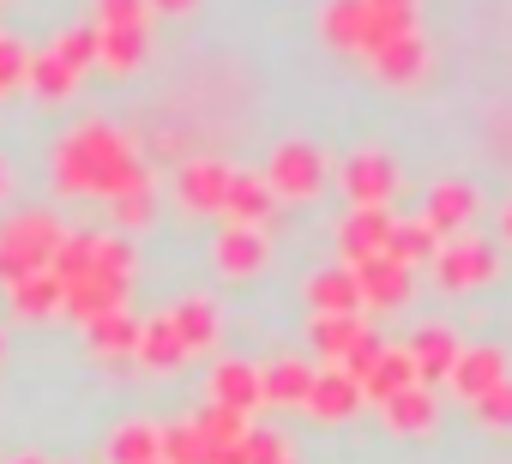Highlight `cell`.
<instances>
[{"instance_id": "obj_1", "label": "cell", "mask_w": 512, "mask_h": 464, "mask_svg": "<svg viewBox=\"0 0 512 464\" xmlns=\"http://www.w3.org/2000/svg\"><path fill=\"white\" fill-rule=\"evenodd\" d=\"M452 380H458L464 398H482V392H494L506 380V356L500 350H470V356L452 362Z\"/></svg>"}, {"instance_id": "obj_15", "label": "cell", "mask_w": 512, "mask_h": 464, "mask_svg": "<svg viewBox=\"0 0 512 464\" xmlns=\"http://www.w3.org/2000/svg\"><path fill=\"white\" fill-rule=\"evenodd\" d=\"M181 187H187V199H193V205H217V199L229 193L223 169H211V163H205V169H187V181H181Z\"/></svg>"}, {"instance_id": "obj_22", "label": "cell", "mask_w": 512, "mask_h": 464, "mask_svg": "<svg viewBox=\"0 0 512 464\" xmlns=\"http://www.w3.org/2000/svg\"><path fill=\"white\" fill-rule=\"evenodd\" d=\"M320 344L332 350V356H344V350H356V320H320Z\"/></svg>"}, {"instance_id": "obj_21", "label": "cell", "mask_w": 512, "mask_h": 464, "mask_svg": "<svg viewBox=\"0 0 512 464\" xmlns=\"http://www.w3.org/2000/svg\"><path fill=\"white\" fill-rule=\"evenodd\" d=\"M314 296H320V308H350V302H356V278H338V272H332V278L314 284Z\"/></svg>"}, {"instance_id": "obj_13", "label": "cell", "mask_w": 512, "mask_h": 464, "mask_svg": "<svg viewBox=\"0 0 512 464\" xmlns=\"http://www.w3.org/2000/svg\"><path fill=\"white\" fill-rule=\"evenodd\" d=\"M350 187H356L362 199H380V193L392 187V163H380V157H356V163H350Z\"/></svg>"}, {"instance_id": "obj_16", "label": "cell", "mask_w": 512, "mask_h": 464, "mask_svg": "<svg viewBox=\"0 0 512 464\" xmlns=\"http://www.w3.org/2000/svg\"><path fill=\"white\" fill-rule=\"evenodd\" d=\"M464 217H470V187H446L434 199V229H458Z\"/></svg>"}, {"instance_id": "obj_26", "label": "cell", "mask_w": 512, "mask_h": 464, "mask_svg": "<svg viewBox=\"0 0 512 464\" xmlns=\"http://www.w3.org/2000/svg\"><path fill=\"white\" fill-rule=\"evenodd\" d=\"M163 7H187V0H163Z\"/></svg>"}, {"instance_id": "obj_19", "label": "cell", "mask_w": 512, "mask_h": 464, "mask_svg": "<svg viewBox=\"0 0 512 464\" xmlns=\"http://www.w3.org/2000/svg\"><path fill=\"white\" fill-rule=\"evenodd\" d=\"M145 356H151L157 368H169V362L181 356V332H175V326H151V332H145Z\"/></svg>"}, {"instance_id": "obj_28", "label": "cell", "mask_w": 512, "mask_h": 464, "mask_svg": "<svg viewBox=\"0 0 512 464\" xmlns=\"http://www.w3.org/2000/svg\"><path fill=\"white\" fill-rule=\"evenodd\" d=\"M506 229H512V211H506Z\"/></svg>"}, {"instance_id": "obj_17", "label": "cell", "mask_w": 512, "mask_h": 464, "mask_svg": "<svg viewBox=\"0 0 512 464\" xmlns=\"http://www.w3.org/2000/svg\"><path fill=\"white\" fill-rule=\"evenodd\" d=\"M476 416H482L488 428H512V386L500 380L494 392H482V398H476Z\"/></svg>"}, {"instance_id": "obj_2", "label": "cell", "mask_w": 512, "mask_h": 464, "mask_svg": "<svg viewBox=\"0 0 512 464\" xmlns=\"http://www.w3.org/2000/svg\"><path fill=\"white\" fill-rule=\"evenodd\" d=\"M356 398H362V392H356V374H320L314 392H308V404H314L326 422H344V416L356 410Z\"/></svg>"}, {"instance_id": "obj_8", "label": "cell", "mask_w": 512, "mask_h": 464, "mask_svg": "<svg viewBox=\"0 0 512 464\" xmlns=\"http://www.w3.org/2000/svg\"><path fill=\"white\" fill-rule=\"evenodd\" d=\"M278 187H296V193H314V187H320V163H314V151H302V145H290V151H278Z\"/></svg>"}, {"instance_id": "obj_12", "label": "cell", "mask_w": 512, "mask_h": 464, "mask_svg": "<svg viewBox=\"0 0 512 464\" xmlns=\"http://www.w3.org/2000/svg\"><path fill=\"white\" fill-rule=\"evenodd\" d=\"M266 260V248H260V236H253V229H235V236H223V266L229 272H253Z\"/></svg>"}, {"instance_id": "obj_14", "label": "cell", "mask_w": 512, "mask_h": 464, "mask_svg": "<svg viewBox=\"0 0 512 464\" xmlns=\"http://www.w3.org/2000/svg\"><path fill=\"white\" fill-rule=\"evenodd\" d=\"M266 392H272L278 404H302V398L314 392V374H308V368H272V374H266Z\"/></svg>"}, {"instance_id": "obj_29", "label": "cell", "mask_w": 512, "mask_h": 464, "mask_svg": "<svg viewBox=\"0 0 512 464\" xmlns=\"http://www.w3.org/2000/svg\"><path fill=\"white\" fill-rule=\"evenodd\" d=\"M284 464H290V458H284Z\"/></svg>"}, {"instance_id": "obj_6", "label": "cell", "mask_w": 512, "mask_h": 464, "mask_svg": "<svg viewBox=\"0 0 512 464\" xmlns=\"http://www.w3.org/2000/svg\"><path fill=\"white\" fill-rule=\"evenodd\" d=\"M266 392V380L253 374V368H241V362H229V368H217V404H229V410H247L253 398Z\"/></svg>"}, {"instance_id": "obj_20", "label": "cell", "mask_w": 512, "mask_h": 464, "mask_svg": "<svg viewBox=\"0 0 512 464\" xmlns=\"http://www.w3.org/2000/svg\"><path fill=\"white\" fill-rule=\"evenodd\" d=\"M368 296L398 302V296H404V272H398V266H368Z\"/></svg>"}, {"instance_id": "obj_9", "label": "cell", "mask_w": 512, "mask_h": 464, "mask_svg": "<svg viewBox=\"0 0 512 464\" xmlns=\"http://www.w3.org/2000/svg\"><path fill=\"white\" fill-rule=\"evenodd\" d=\"M410 362H416V374H428V380H434V374H452L458 350H452V338H446V332H422V338H416V356H410Z\"/></svg>"}, {"instance_id": "obj_7", "label": "cell", "mask_w": 512, "mask_h": 464, "mask_svg": "<svg viewBox=\"0 0 512 464\" xmlns=\"http://www.w3.org/2000/svg\"><path fill=\"white\" fill-rule=\"evenodd\" d=\"M488 272H494V254L476 248V242H470V248H452V254L440 260V278H446V284H476V278H488Z\"/></svg>"}, {"instance_id": "obj_3", "label": "cell", "mask_w": 512, "mask_h": 464, "mask_svg": "<svg viewBox=\"0 0 512 464\" xmlns=\"http://www.w3.org/2000/svg\"><path fill=\"white\" fill-rule=\"evenodd\" d=\"M386 422L398 434H422V428H434V398L416 392V386H404L398 398H386Z\"/></svg>"}, {"instance_id": "obj_23", "label": "cell", "mask_w": 512, "mask_h": 464, "mask_svg": "<svg viewBox=\"0 0 512 464\" xmlns=\"http://www.w3.org/2000/svg\"><path fill=\"white\" fill-rule=\"evenodd\" d=\"M380 242H386V223H380V217H356V223H350V248H356V254H374Z\"/></svg>"}, {"instance_id": "obj_27", "label": "cell", "mask_w": 512, "mask_h": 464, "mask_svg": "<svg viewBox=\"0 0 512 464\" xmlns=\"http://www.w3.org/2000/svg\"><path fill=\"white\" fill-rule=\"evenodd\" d=\"M19 464H37V458H19Z\"/></svg>"}, {"instance_id": "obj_4", "label": "cell", "mask_w": 512, "mask_h": 464, "mask_svg": "<svg viewBox=\"0 0 512 464\" xmlns=\"http://www.w3.org/2000/svg\"><path fill=\"white\" fill-rule=\"evenodd\" d=\"M199 434H205V446H211V452H217V446H241V440H247V410L211 404V410L199 416Z\"/></svg>"}, {"instance_id": "obj_18", "label": "cell", "mask_w": 512, "mask_h": 464, "mask_svg": "<svg viewBox=\"0 0 512 464\" xmlns=\"http://www.w3.org/2000/svg\"><path fill=\"white\" fill-rule=\"evenodd\" d=\"M223 199H229V211H241V217H260V211H266V187H260V181H229Z\"/></svg>"}, {"instance_id": "obj_25", "label": "cell", "mask_w": 512, "mask_h": 464, "mask_svg": "<svg viewBox=\"0 0 512 464\" xmlns=\"http://www.w3.org/2000/svg\"><path fill=\"white\" fill-rule=\"evenodd\" d=\"M175 332H181V344H205L211 338V308H187Z\"/></svg>"}, {"instance_id": "obj_5", "label": "cell", "mask_w": 512, "mask_h": 464, "mask_svg": "<svg viewBox=\"0 0 512 464\" xmlns=\"http://www.w3.org/2000/svg\"><path fill=\"white\" fill-rule=\"evenodd\" d=\"M115 464H163V434L145 428V422L121 428L115 434Z\"/></svg>"}, {"instance_id": "obj_11", "label": "cell", "mask_w": 512, "mask_h": 464, "mask_svg": "<svg viewBox=\"0 0 512 464\" xmlns=\"http://www.w3.org/2000/svg\"><path fill=\"white\" fill-rule=\"evenodd\" d=\"M163 464H211V446L199 428H175L163 434Z\"/></svg>"}, {"instance_id": "obj_10", "label": "cell", "mask_w": 512, "mask_h": 464, "mask_svg": "<svg viewBox=\"0 0 512 464\" xmlns=\"http://www.w3.org/2000/svg\"><path fill=\"white\" fill-rule=\"evenodd\" d=\"M410 374H416L410 356H380V362L368 368V392H374V398H398V392L410 386Z\"/></svg>"}, {"instance_id": "obj_24", "label": "cell", "mask_w": 512, "mask_h": 464, "mask_svg": "<svg viewBox=\"0 0 512 464\" xmlns=\"http://www.w3.org/2000/svg\"><path fill=\"white\" fill-rule=\"evenodd\" d=\"M241 452H247V464H284V440H272V434H247Z\"/></svg>"}]
</instances>
